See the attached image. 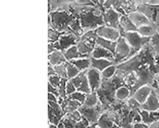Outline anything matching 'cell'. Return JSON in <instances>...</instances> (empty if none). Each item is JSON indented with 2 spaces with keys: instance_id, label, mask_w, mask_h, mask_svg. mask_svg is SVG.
Listing matches in <instances>:
<instances>
[{
  "instance_id": "6da1fadb",
  "label": "cell",
  "mask_w": 159,
  "mask_h": 128,
  "mask_svg": "<svg viewBox=\"0 0 159 128\" xmlns=\"http://www.w3.org/2000/svg\"><path fill=\"white\" fill-rule=\"evenodd\" d=\"M153 63V59L151 53L149 51H146L143 50L140 53L134 57L117 66V70L121 73H127L129 74L134 73L141 67L145 65L144 63H148L152 64Z\"/></svg>"
},
{
  "instance_id": "7a4b0ae2",
  "label": "cell",
  "mask_w": 159,
  "mask_h": 128,
  "mask_svg": "<svg viewBox=\"0 0 159 128\" xmlns=\"http://www.w3.org/2000/svg\"><path fill=\"white\" fill-rule=\"evenodd\" d=\"M52 22V28L62 33H72L70 26L76 19L73 15L66 11L52 12L48 14Z\"/></svg>"
},
{
  "instance_id": "3957f363",
  "label": "cell",
  "mask_w": 159,
  "mask_h": 128,
  "mask_svg": "<svg viewBox=\"0 0 159 128\" xmlns=\"http://www.w3.org/2000/svg\"><path fill=\"white\" fill-rule=\"evenodd\" d=\"M136 80L135 83L129 90L130 96H133L135 92L142 87L148 85L153 81L155 73L151 68H148L145 65L143 66L135 72Z\"/></svg>"
},
{
  "instance_id": "277c9868",
  "label": "cell",
  "mask_w": 159,
  "mask_h": 128,
  "mask_svg": "<svg viewBox=\"0 0 159 128\" xmlns=\"http://www.w3.org/2000/svg\"><path fill=\"white\" fill-rule=\"evenodd\" d=\"M122 37L126 40L131 48L129 57L136 53L141 48L151 40V38H145L139 34L137 32H125Z\"/></svg>"
},
{
  "instance_id": "5b68a950",
  "label": "cell",
  "mask_w": 159,
  "mask_h": 128,
  "mask_svg": "<svg viewBox=\"0 0 159 128\" xmlns=\"http://www.w3.org/2000/svg\"><path fill=\"white\" fill-rule=\"evenodd\" d=\"M131 52V48L125 39L120 36L117 41V45L114 55L113 64L116 65L125 59H128Z\"/></svg>"
},
{
  "instance_id": "8992f818",
  "label": "cell",
  "mask_w": 159,
  "mask_h": 128,
  "mask_svg": "<svg viewBox=\"0 0 159 128\" xmlns=\"http://www.w3.org/2000/svg\"><path fill=\"white\" fill-rule=\"evenodd\" d=\"M120 17L117 11L112 7L106 10L103 14L104 25L119 30Z\"/></svg>"
},
{
  "instance_id": "52a82bcc",
  "label": "cell",
  "mask_w": 159,
  "mask_h": 128,
  "mask_svg": "<svg viewBox=\"0 0 159 128\" xmlns=\"http://www.w3.org/2000/svg\"><path fill=\"white\" fill-rule=\"evenodd\" d=\"M87 75L91 92H96L100 88L102 80L101 72L90 68L87 70Z\"/></svg>"
},
{
  "instance_id": "ba28073f",
  "label": "cell",
  "mask_w": 159,
  "mask_h": 128,
  "mask_svg": "<svg viewBox=\"0 0 159 128\" xmlns=\"http://www.w3.org/2000/svg\"><path fill=\"white\" fill-rule=\"evenodd\" d=\"M96 32L98 36L112 41H117L121 36L119 30L105 25L96 29Z\"/></svg>"
},
{
  "instance_id": "9c48e42d",
  "label": "cell",
  "mask_w": 159,
  "mask_h": 128,
  "mask_svg": "<svg viewBox=\"0 0 159 128\" xmlns=\"http://www.w3.org/2000/svg\"><path fill=\"white\" fill-rule=\"evenodd\" d=\"M102 108L103 107L99 102L97 105L93 107H86L82 105L78 111L80 113L84 116L83 117H85L86 119H89V121H94L98 119Z\"/></svg>"
},
{
  "instance_id": "30bf717a",
  "label": "cell",
  "mask_w": 159,
  "mask_h": 128,
  "mask_svg": "<svg viewBox=\"0 0 159 128\" xmlns=\"http://www.w3.org/2000/svg\"><path fill=\"white\" fill-rule=\"evenodd\" d=\"M80 38L73 33L63 34L58 41L60 50L62 52L69 48L76 46Z\"/></svg>"
},
{
  "instance_id": "8fae6325",
  "label": "cell",
  "mask_w": 159,
  "mask_h": 128,
  "mask_svg": "<svg viewBox=\"0 0 159 128\" xmlns=\"http://www.w3.org/2000/svg\"><path fill=\"white\" fill-rule=\"evenodd\" d=\"M128 17L137 28L144 26H154L150 19L139 12H132Z\"/></svg>"
},
{
  "instance_id": "7c38bea8",
  "label": "cell",
  "mask_w": 159,
  "mask_h": 128,
  "mask_svg": "<svg viewBox=\"0 0 159 128\" xmlns=\"http://www.w3.org/2000/svg\"><path fill=\"white\" fill-rule=\"evenodd\" d=\"M141 109L149 112L158 111L159 110V100L155 91L152 90L147 100L141 105Z\"/></svg>"
},
{
  "instance_id": "4fadbf2b",
  "label": "cell",
  "mask_w": 159,
  "mask_h": 128,
  "mask_svg": "<svg viewBox=\"0 0 159 128\" xmlns=\"http://www.w3.org/2000/svg\"><path fill=\"white\" fill-rule=\"evenodd\" d=\"M91 57L95 59H103L113 62L114 55L113 53L102 47L96 45L91 53Z\"/></svg>"
},
{
  "instance_id": "5bb4252c",
  "label": "cell",
  "mask_w": 159,
  "mask_h": 128,
  "mask_svg": "<svg viewBox=\"0 0 159 128\" xmlns=\"http://www.w3.org/2000/svg\"><path fill=\"white\" fill-rule=\"evenodd\" d=\"M152 90L149 85H145L138 89L132 96L140 104L142 105L146 101Z\"/></svg>"
},
{
  "instance_id": "9a60e30c",
  "label": "cell",
  "mask_w": 159,
  "mask_h": 128,
  "mask_svg": "<svg viewBox=\"0 0 159 128\" xmlns=\"http://www.w3.org/2000/svg\"><path fill=\"white\" fill-rule=\"evenodd\" d=\"M48 64L53 66L68 63L62 51L57 50L48 55Z\"/></svg>"
},
{
  "instance_id": "2e32d148",
  "label": "cell",
  "mask_w": 159,
  "mask_h": 128,
  "mask_svg": "<svg viewBox=\"0 0 159 128\" xmlns=\"http://www.w3.org/2000/svg\"><path fill=\"white\" fill-rule=\"evenodd\" d=\"M141 115L142 121L146 124H150L159 121V112H149L144 110L139 111Z\"/></svg>"
},
{
  "instance_id": "e0dca14e",
  "label": "cell",
  "mask_w": 159,
  "mask_h": 128,
  "mask_svg": "<svg viewBox=\"0 0 159 128\" xmlns=\"http://www.w3.org/2000/svg\"><path fill=\"white\" fill-rule=\"evenodd\" d=\"M98 37V36L97 34L96 30H90L84 33L80 38V40L94 49L96 46Z\"/></svg>"
},
{
  "instance_id": "ac0fdd59",
  "label": "cell",
  "mask_w": 159,
  "mask_h": 128,
  "mask_svg": "<svg viewBox=\"0 0 159 128\" xmlns=\"http://www.w3.org/2000/svg\"><path fill=\"white\" fill-rule=\"evenodd\" d=\"M114 64L113 62L103 59H95L91 57V67L102 72L106 68Z\"/></svg>"
},
{
  "instance_id": "d6986e66",
  "label": "cell",
  "mask_w": 159,
  "mask_h": 128,
  "mask_svg": "<svg viewBox=\"0 0 159 128\" xmlns=\"http://www.w3.org/2000/svg\"><path fill=\"white\" fill-rule=\"evenodd\" d=\"M120 27L126 33L137 31V28L134 24L128 17L126 16H120Z\"/></svg>"
},
{
  "instance_id": "ffe728a7",
  "label": "cell",
  "mask_w": 159,
  "mask_h": 128,
  "mask_svg": "<svg viewBox=\"0 0 159 128\" xmlns=\"http://www.w3.org/2000/svg\"><path fill=\"white\" fill-rule=\"evenodd\" d=\"M63 53L68 62L79 59L89 58L81 54L78 50V48L76 46H73L69 48L65 51H63Z\"/></svg>"
},
{
  "instance_id": "44dd1931",
  "label": "cell",
  "mask_w": 159,
  "mask_h": 128,
  "mask_svg": "<svg viewBox=\"0 0 159 128\" xmlns=\"http://www.w3.org/2000/svg\"><path fill=\"white\" fill-rule=\"evenodd\" d=\"M69 63L75 66L81 72H83L91 67V57L75 59Z\"/></svg>"
},
{
  "instance_id": "7402d4cb",
  "label": "cell",
  "mask_w": 159,
  "mask_h": 128,
  "mask_svg": "<svg viewBox=\"0 0 159 128\" xmlns=\"http://www.w3.org/2000/svg\"><path fill=\"white\" fill-rule=\"evenodd\" d=\"M96 45L102 47L114 54L117 45V41H112L98 36L96 41Z\"/></svg>"
},
{
  "instance_id": "603a6c76",
  "label": "cell",
  "mask_w": 159,
  "mask_h": 128,
  "mask_svg": "<svg viewBox=\"0 0 159 128\" xmlns=\"http://www.w3.org/2000/svg\"><path fill=\"white\" fill-rule=\"evenodd\" d=\"M99 103L98 96L96 92H91L87 94L86 100L82 105L86 107H93L97 105Z\"/></svg>"
},
{
  "instance_id": "cb8c5ba5",
  "label": "cell",
  "mask_w": 159,
  "mask_h": 128,
  "mask_svg": "<svg viewBox=\"0 0 159 128\" xmlns=\"http://www.w3.org/2000/svg\"><path fill=\"white\" fill-rule=\"evenodd\" d=\"M139 34L145 38H152L155 32L154 26H144L137 28Z\"/></svg>"
},
{
  "instance_id": "d4e9b609",
  "label": "cell",
  "mask_w": 159,
  "mask_h": 128,
  "mask_svg": "<svg viewBox=\"0 0 159 128\" xmlns=\"http://www.w3.org/2000/svg\"><path fill=\"white\" fill-rule=\"evenodd\" d=\"M76 46L78 48V50L81 54L88 57H91V53L94 50L93 48L89 46L84 42L80 40L78 41Z\"/></svg>"
},
{
  "instance_id": "484cf974",
  "label": "cell",
  "mask_w": 159,
  "mask_h": 128,
  "mask_svg": "<svg viewBox=\"0 0 159 128\" xmlns=\"http://www.w3.org/2000/svg\"><path fill=\"white\" fill-rule=\"evenodd\" d=\"M70 28L72 33L78 36L80 39L84 33V30L83 29L80 20L78 18H76L73 21L70 26Z\"/></svg>"
},
{
  "instance_id": "4316f807",
  "label": "cell",
  "mask_w": 159,
  "mask_h": 128,
  "mask_svg": "<svg viewBox=\"0 0 159 128\" xmlns=\"http://www.w3.org/2000/svg\"><path fill=\"white\" fill-rule=\"evenodd\" d=\"M117 68L116 65L113 64L106 68L101 72V76L103 79L109 80L112 78L117 73Z\"/></svg>"
},
{
  "instance_id": "83f0119b",
  "label": "cell",
  "mask_w": 159,
  "mask_h": 128,
  "mask_svg": "<svg viewBox=\"0 0 159 128\" xmlns=\"http://www.w3.org/2000/svg\"><path fill=\"white\" fill-rule=\"evenodd\" d=\"M129 96H130V90L125 86L119 88L116 91L115 94L116 98L120 100H125Z\"/></svg>"
},
{
  "instance_id": "f1b7e54d",
  "label": "cell",
  "mask_w": 159,
  "mask_h": 128,
  "mask_svg": "<svg viewBox=\"0 0 159 128\" xmlns=\"http://www.w3.org/2000/svg\"><path fill=\"white\" fill-rule=\"evenodd\" d=\"M64 33L59 32L53 28H48V43H54L58 41L60 36Z\"/></svg>"
},
{
  "instance_id": "f546056e",
  "label": "cell",
  "mask_w": 159,
  "mask_h": 128,
  "mask_svg": "<svg viewBox=\"0 0 159 128\" xmlns=\"http://www.w3.org/2000/svg\"><path fill=\"white\" fill-rule=\"evenodd\" d=\"M66 71L67 79L69 80L76 77L81 72L75 66L69 62L67 63Z\"/></svg>"
},
{
  "instance_id": "4dcf8cb0",
  "label": "cell",
  "mask_w": 159,
  "mask_h": 128,
  "mask_svg": "<svg viewBox=\"0 0 159 128\" xmlns=\"http://www.w3.org/2000/svg\"><path fill=\"white\" fill-rule=\"evenodd\" d=\"M68 79L66 78H62L61 83L59 84V87L57 88L58 94H59V97L58 98H62V99H66L67 97L66 92V85Z\"/></svg>"
},
{
  "instance_id": "1f68e13d",
  "label": "cell",
  "mask_w": 159,
  "mask_h": 128,
  "mask_svg": "<svg viewBox=\"0 0 159 128\" xmlns=\"http://www.w3.org/2000/svg\"><path fill=\"white\" fill-rule=\"evenodd\" d=\"M67 63H68L54 66L56 74L61 78L67 79V71H66Z\"/></svg>"
},
{
  "instance_id": "d6a6232c",
  "label": "cell",
  "mask_w": 159,
  "mask_h": 128,
  "mask_svg": "<svg viewBox=\"0 0 159 128\" xmlns=\"http://www.w3.org/2000/svg\"><path fill=\"white\" fill-rule=\"evenodd\" d=\"M86 97H87V94L79 92V91H77L76 92L67 97L69 99L78 101V102L80 103L82 105H83L84 104L85 100H86Z\"/></svg>"
},
{
  "instance_id": "836d02e7",
  "label": "cell",
  "mask_w": 159,
  "mask_h": 128,
  "mask_svg": "<svg viewBox=\"0 0 159 128\" xmlns=\"http://www.w3.org/2000/svg\"><path fill=\"white\" fill-rule=\"evenodd\" d=\"M151 41L154 52L159 57V34L156 32L152 36Z\"/></svg>"
},
{
  "instance_id": "e575fe53",
  "label": "cell",
  "mask_w": 159,
  "mask_h": 128,
  "mask_svg": "<svg viewBox=\"0 0 159 128\" xmlns=\"http://www.w3.org/2000/svg\"><path fill=\"white\" fill-rule=\"evenodd\" d=\"M61 77L57 75L50 76L48 77V83L54 88H57L61 83Z\"/></svg>"
},
{
  "instance_id": "d590c367",
  "label": "cell",
  "mask_w": 159,
  "mask_h": 128,
  "mask_svg": "<svg viewBox=\"0 0 159 128\" xmlns=\"http://www.w3.org/2000/svg\"><path fill=\"white\" fill-rule=\"evenodd\" d=\"M77 89L70 80H68L66 83V92L67 97L77 91Z\"/></svg>"
},
{
  "instance_id": "8d00e7d4",
  "label": "cell",
  "mask_w": 159,
  "mask_h": 128,
  "mask_svg": "<svg viewBox=\"0 0 159 128\" xmlns=\"http://www.w3.org/2000/svg\"><path fill=\"white\" fill-rule=\"evenodd\" d=\"M127 103L128 105V107L132 108V109H137V108H141V105L133 97L129 98Z\"/></svg>"
},
{
  "instance_id": "74e56055",
  "label": "cell",
  "mask_w": 159,
  "mask_h": 128,
  "mask_svg": "<svg viewBox=\"0 0 159 128\" xmlns=\"http://www.w3.org/2000/svg\"><path fill=\"white\" fill-rule=\"evenodd\" d=\"M48 93L53 94L57 97V98H58L59 96L58 89L57 88H54L49 83L48 84Z\"/></svg>"
},
{
  "instance_id": "f35d334b",
  "label": "cell",
  "mask_w": 159,
  "mask_h": 128,
  "mask_svg": "<svg viewBox=\"0 0 159 128\" xmlns=\"http://www.w3.org/2000/svg\"><path fill=\"white\" fill-rule=\"evenodd\" d=\"M86 119L84 118V120L77 124V125L75 126L76 128H86L89 125L88 121Z\"/></svg>"
},
{
  "instance_id": "ab89813d",
  "label": "cell",
  "mask_w": 159,
  "mask_h": 128,
  "mask_svg": "<svg viewBox=\"0 0 159 128\" xmlns=\"http://www.w3.org/2000/svg\"><path fill=\"white\" fill-rule=\"evenodd\" d=\"M57 75L54 66L48 64V76H54Z\"/></svg>"
},
{
  "instance_id": "60d3db41",
  "label": "cell",
  "mask_w": 159,
  "mask_h": 128,
  "mask_svg": "<svg viewBox=\"0 0 159 128\" xmlns=\"http://www.w3.org/2000/svg\"><path fill=\"white\" fill-rule=\"evenodd\" d=\"M48 101H52V102H58V98L57 97L53 95V94H51L48 93Z\"/></svg>"
},
{
  "instance_id": "b9f144b4",
  "label": "cell",
  "mask_w": 159,
  "mask_h": 128,
  "mask_svg": "<svg viewBox=\"0 0 159 128\" xmlns=\"http://www.w3.org/2000/svg\"><path fill=\"white\" fill-rule=\"evenodd\" d=\"M132 128H149V126L144 123H138L134 124Z\"/></svg>"
},
{
  "instance_id": "7bdbcfd3",
  "label": "cell",
  "mask_w": 159,
  "mask_h": 128,
  "mask_svg": "<svg viewBox=\"0 0 159 128\" xmlns=\"http://www.w3.org/2000/svg\"><path fill=\"white\" fill-rule=\"evenodd\" d=\"M52 43H48V54H50L57 51Z\"/></svg>"
},
{
  "instance_id": "ee69618b",
  "label": "cell",
  "mask_w": 159,
  "mask_h": 128,
  "mask_svg": "<svg viewBox=\"0 0 159 128\" xmlns=\"http://www.w3.org/2000/svg\"><path fill=\"white\" fill-rule=\"evenodd\" d=\"M146 3H148L149 5H159V1H145Z\"/></svg>"
},
{
  "instance_id": "f6af8a7d",
  "label": "cell",
  "mask_w": 159,
  "mask_h": 128,
  "mask_svg": "<svg viewBox=\"0 0 159 128\" xmlns=\"http://www.w3.org/2000/svg\"><path fill=\"white\" fill-rule=\"evenodd\" d=\"M149 128H159V121L151 124Z\"/></svg>"
},
{
  "instance_id": "bcb514c9",
  "label": "cell",
  "mask_w": 159,
  "mask_h": 128,
  "mask_svg": "<svg viewBox=\"0 0 159 128\" xmlns=\"http://www.w3.org/2000/svg\"><path fill=\"white\" fill-rule=\"evenodd\" d=\"M51 11V1L50 0L48 1V14H49Z\"/></svg>"
},
{
  "instance_id": "7dc6e473",
  "label": "cell",
  "mask_w": 159,
  "mask_h": 128,
  "mask_svg": "<svg viewBox=\"0 0 159 128\" xmlns=\"http://www.w3.org/2000/svg\"><path fill=\"white\" fill-rule=\"evenodd\" d=\"M156 80H157L156 81H157V84H158V88L159 89V75H158V76H157Z\"/></svg>"
},
{
  "instance_id": "c3c4849f",
  "label": "cell",
  "mask_w": 159,
  "mask_h": 128,
  "mask_svg": "<svg viewBox=\"0 0 159 128\" xmlns=\"http://www.w3.org/2000/svg\"><path fill=\"white\" fill-rule=\"evenodd\" d=\"M58 128H65L63 126V124L62 123H60V124L58 125Z\"/></svg>"
},
{
  "instance_id": "681fc988",
  "label": "cell",
  "mask_w": 159,
  "mask_h": 128,
  "mask_svg": "<svg viewBox=\"0 0 159 128\" xmlns=\"http://www.w3.org/2000/svg\"><path fill=\"white\" fill-rule=\"evenodd\" d=\"M49 128H57V127H56L55 125H52V124H51V125L50 126Z\"/></svg>"
}]
</instances>
